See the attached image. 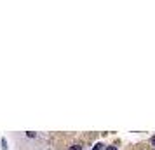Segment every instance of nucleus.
<instances>
[{"mask_svg": "<svg viewBox=\"0 0 155 150\" xmlns=\"http://www.w3.org/2000/svg\"><path fill=\"white\" fill-rule=\"evenodd\" d=\"M70 150H82V147L80 145H73V147H70Z\"/></svg>", "mask_w": 155, "mask_h": 150, "instance_id": "1", "label": "nucleus"}, {"mask_svg": "<svg viewBox=\"0 0 155 150\" xmlns=\"http://www.w3.org/2000/svg\"><path fill=\"white\" fill-rule=\"evenodd\" d=\"M101 147H103V145H101V143H98V145H94V148H92V150H101Z\"/></svg>", "mask_w": 155, "mask_h": 150, "instance_id": "2", "label": "nucleus"}, {"mask_svg": "<svg viewBox=\"0 0 155 150\" xmlns=\"http://www.w3.org/2000/svg\"><path fill=\"white\" fill-rule=\"evenodd\" d=\"M106 150H117L115 147H106Z\"/></svg>", "mask_w": 155, "mask_h": 150, "instance_id": "3", "label": "nucleus"}, {"mask_svg": "<svg viewBox=\"0 0 155 150\" xmlns=\"http://www.w3.org/2000/svg\"><path fill=\"white\" fill-rule=\"evenodd\" d=\"M152 145H153V147H155V136H153V138H152Z\"/></svg>", "mask_w": 155, "mask_h": 150, "instance_id": "4", "label": "nucleus"}]
</instances>
